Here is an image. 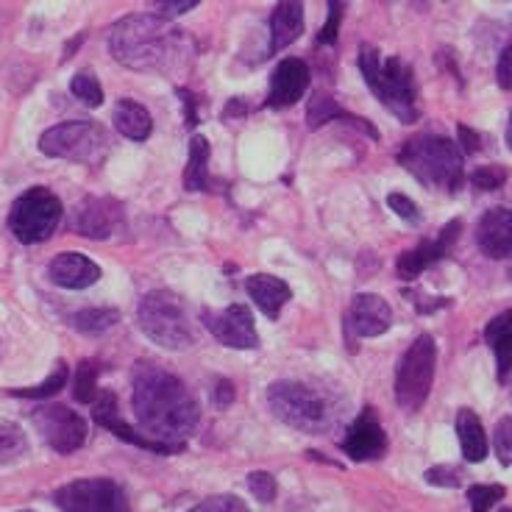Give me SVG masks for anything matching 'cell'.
Instances as JSON below:
<instances>
[{
	"mask_svg": "<svg viewBox=\"0 0 512 512\" xmlns=\"http://www.w3.org/2000/svg\"><path fill=\"white\" fill-rule=\"evenodd\" d=\"M131 387V407L142 435L170 448V454L184 451V440L201 421V407L187 384L154 362H137L131 373Z\"/></svg>",
	"mask_w": 512,
	"mask_h": 512,
	"instance_id": "cell-1",
	"label": "cell"
},
{
	"mask_svg": "<svg viewBox=\"0 0 512 512\" xmlns=\"http://www.w3.org/2000/svg\"><path fill=\"white\" fill-rule=\"evenodd\" d=\"M109 51L128 70H170L190 53L184 31L156 14L123 17L109 31Z\"/></svg>",
	"mask_w": 512,
	"mask_h": 512,
	"instance_id": "cell-2",
	"label": "cell"
},
{
	"mask_svg": "<svg viewBox=\"0 0 512 512\" xmlns=\"http://www.w3.org/2000/svg\"><path fill=\"white\" fill-rule=\"evenodd\" d=\"M398 162L429 190L457 192L465 181V154L454 140L440 134H421L404 142Z\"/></svg>",
	"mask_w": 512,
	"mask_h": 512,
	"instance_id": "cell-3",
	"label": "cell"
},
{
	"mask_svg": "<svg viewBox=\"0 0 512 512\" xmlns=\"http://www.w3.org/2000/svg\"><path fill=\"white\" fill-rule=\"evenodd\" d=\"M359 70L365 76L368 90L382 101L387 112H393L404 126L418 120V95H415V78H412L410 64L398 56L382 59L373 45H362Z\"/></svg>",
	"mask_w": 512,
	"mask_h": 512,
	"instance_id": "cell-4",
	"label": "cell"
},
{
	"mask_svg": "<svg viewBox=\"0 0 512 512\" xmlns=\"http://www.w3.org/2000/svg\"><path fill=\"white\" fill-rule=\"evenodd\" d=\"M268 401L270 410L298 432H312V435L326 432V429H332L334 418H337L329 393H323L320 387H312L307 382H295V379L270 384Z\"/></svg>",
	"mask_w": 512,
	"mask_h": 512,
	"instance_id": "cell-5",
	"label": "cell"
},
{
	"mask_svg": "<svg viewBox=\"0 0 512 512\" xmlns=\"http://www.w3.org/2000/svg\"><path fill=\"white\" fill-rule=\"evenodd\" d=\"M142 334L167 351H184L195 343V329L187 315V307L179 295L170 290H154L142 295L137 309Z\"/></svg>",
	"mask_w": 512,
	"mask_h": 512,
	"instance_id": "cell-6",
	"label": "cell"
},
{
	"mask_svg": "<svg viewBox=\"0 0 512 512\" xmlns=\"http://www.w3.org/2000/svg\"><path fill=\"white\" fill-rule=\"evenodd\" d=\"M64 206L48 187H31L12 204L9 229L23 245L45 243L62 223Z\"/></svg>",
	"mask_w": 512,
	"mask_h": 512,
	"instance_id": "cell-7",
	"label": "cell"
},
{
	"mask_svg": "<svg viewBox=\"0 0 512 512\" xmlns=\"http://www.w3.org/2000/svg\"><path fill=\"white\" fill-rule=\"evenodd\" d=\"M109 148V134L95 120H70L48 128L39 137V151L51 159L67 162H98Z\"/></svg>",
	"mask_w": 512,
	"mask_h": 512,
	"instance_id": "cell-8",
	"label": "cell"
},
{
	"mask_svg": "<svg viewBox=\"0 0 512 512\" xmlns=\"http://www.w3.org/2000/svg\"><path fill=\"white\" fill-rule=\"evenodd\" d=\"M437 346L429 334L415 337V343L407 348L396 371V401L401 410L418 412L429 398L432 382H435Z\"/></svg>",
	"mask_w": 512,
	"mask_h": 512,
	"instance_id": "cell-9",
	"label": "cell"
},
{
	"mask_svg": "<svg viewBox=\"0 0 512 512\" xmlns=\"http://www.w3.org/2000/svg\"><path fill=\"white\" fill-rule=\"evenodd\" d=\"M53 499L64 512H128L126 493L112 479H76Z\"/></svg>",
	"mask_w": 512,
	"mask_h": 512,
	"instance_id": "cell-10",
	"label": "cell"
},
{
	"mask_svg": "<svg viewBox=\"0 0 512 512\" xmlns=\"http://www.w3.org/2000/svg\"><path fill=\"white\" fill-rule=\"evenodd\" d=\"M31 421L37 426L42 440L59 451V454H73L87 443V421L62 404H42L31 412Z\"/></svg>",
	"mask_w": 512,
	"mask_h": 512,
	"instance_id": "cell-11",
	"label": "cell"
},
{
	"mask_svg": "<svg viewBox=\"0 0 512 512\" xmlns=\"http://www.w3.org/2000/svg\"><path fill=\"white\" fill-rule=\"evenodd\" d=\"M201 320L206 323V329L215 334V340H220L226 348H237V351H251L259 346V334H256L254 315L245 304H231L223 312H201Z\"/></svg>",
	"mask_w": 512,
	"mask_h": 512,
	"instance_id": "cell-12",
	"label": "cell"
},
{
	"mask_svg": "<svg viewBox=\"0 0 512 512\" xmlns=\"http://www.w3.org/2000/svg\"><path fill=\"white\" fill-rule=\"evenodd\" d=\"M393 326V309L376 293H359L346 312V343L357 346L359 337H379Z\"/></svg>",
	"mask_w": 512,
	"mask_h": 512,
	"instance_id": "cell-13",
	"label": "cell"
},
{
	"mask_svg": "<svg viewBox=\"0 0 512 512\" xmlns=\"http://www.w3.org/2000/svg\"><path fill=\"white\" fill-rule=\"evenodd\" d=\"M343 454L351 457L354 462H371L384 457L387 451V437H384V429L379 426V418H376V410H362L357 415V421L348 426L346 437H343Z\"/></svg>",
	"mask_w": 512,
	"mask_h": 512,
	"instance_id": "cell-14",
	"label": "cell"
},
{
	"mask_svg": "<svg viewBox=\"0 0 512 512\" xmlns=\"http://www.w3.org/2000/svg\"><path fill=\"white\" fill-rule=\"evenodd\" d=\"M126 212L115 198H87L76 209V231L90 240H109L123 229Z\"/></svg>",
	"mask_w": 512,
	"mask_h": 512,
	"instance_id": "cell-15",
	"label": "cell"
},
{
	"mask_svg": "<svg viewBox=\"0 0 512 512\" xmlns=\"http://www.w3.org/2000/svg\"><path fill=\"white\" fill-rule=\"evenodd\" d=\"M462 223L460 220H451L448 226H443V231L437 234L435 240H423L418 248H412V251H404V254L398 256V276L401 279H418L423 270L437 265L440 259H446L448 251H451V245L457 243V237H460Z\"/></svg>",
	"mask_w": 512,
	"mask_h": 512,
	"instance_id": "cell-16",
	"label": "cell"
},
{
	"mask_svg": "<svg viewBox=\"0 0 512 512\" xmlns=\"http://www.w3.org/2000/svg\"><path fill=\"white\" fill-rule=\"evenodd\" d=\"M309 90V67L301 59H282L270 76L268 106L270 109H287L304 98Z\"/></svg>",
	"mask_w": 512,
	"mask_h": 512,
	"instance_id": "cell-17",
	"label": "cell"
},
{
	"mask_svg": "<svg viewBox=\"0 0 512 512\" xmlns=\"http://www.w3.org/2000/svg\"><path fill=\"white\" fill-rule=\"evenodd\" d=\"M476 245L490 259L512 256V209L493 206L476 223Z\"/></svg>",
	"mask_w": 512,
	"mask_h": 512,
	"instance_id": "cell-18",
	"label": "cell"
},
{
	"mask_svg": "<svg viewBox=\"0 0 512 512\" xmlns=\"http://www.w3.org/2000/svg\"><path fill=\"white\" fill-rule=\"evenodd\" d=\"M92 418H95L98 426L109 429L112 435H117L120 440H126L131 446L145 448V451H156V454H170V448L159 446L154 440H148L142 432H137L134 426H128V423L120 418V412H117V396L112 390H101V393H98V401H95V407H92Z\"/></svg>",
	"mask_w": 512,
	"mask_h": 512,
	"instance_id": "cell-19",
	"label": "cell"
},
{
	"mask_svg": "<svg viewBox=\"0 0 512 512\" xmlns=\"http://www.w3.org/2000/svg\"><path fill=\"white\" fill-rule=\"evenodd\" d=\"M48 276L53 284H59L64 290H87L101 279V268L90 256L78 254V251H64L51 259Z\"/></svg>",
	"mask_w": 512,
	"mask_h": 512,
	"instance_id": "cell-20",
	"label": "cell"
},
{
	"mask_svg": "<svg viewBox=\"0 0 512 512\" xmlns=\"http://www.w3.org/2000/svg\"><path fill=\"white\" fill-rule=\"evenodd\" d=\"M245 293L251 295V301L259 307V312L270 320L279 318V312L284 309V304L293 298L290 284L282 282V279H276V276H270V273H254V276H248Z\"/></svg>",
	"mask_w": 512,
	"mask_h": 512,
	"instance_id": "cell-21",
	"label": "cell"
},
{
	"mask_svg": "<svg viewBox=\"0 0 512 512\" xmlns=\"http://www.w3.org/2000/svg\"><path fill=\"white\" fill-rule=\"evenodd\" d=\"M304 34V6L295 0H284L270 17V53L284 51Z\"/></svg>",
	"mask_w": 512,
	"mask_h": 512,
	"instance_id": "cell-22",
	"label": "cell"
},
{
	"mask_svg": "<svg viewBox=\"0 0 512 512\" xmlns=\"http://www.w3.org/2000/svg\"><path fill=\"white\" fill-rule=\"evenodd\" d=\"M332 120H346L351 126H357L365 137H371V140H379V131L368 123V120H362L357 115H348L346 109H340L337 101H334L332 95H326V92H315L312 95V101L307 106V126L315 131L323 123H332Z\"/></svg>",
	"mask_w": 512,
	"mask_h": 512,
	"instance_id": "cell-23",
	"label": "cell"
},
{
	"mask_svg": "<svg viewBox=\"0 0 512 512\" xmlns=\"http://www.w3.org/2000/svg\"><path fill=\"white\" fill-rule=\"evenodd\" d=\"M115 128L126 137V140L145 142L154 131V117L151 112L142 106V103L131 101V98H123V101L115 106Z\"/></svg>",
	"mask_w": 512,
	"mask_h": 512,
	"instance_id": "cell-24",
	"label": "cell"
},
{
	"mask_svg": "<svg viewBox=\"0 0 512 512\" xmlns=\"http://www.w3.org/2000/svg\"><path fill=\"white\" fill-rule=\"evenodd\" d=\"M485 340L490 351L496 354L499 362V379L504 382L512 373V309L501 312L496 318L487 323Z\"/></svg>",
	"mask_w": 512,
	"mask_h": 512,
	"instance_id": "cell-25",
	"label": "cell"
},
{
	"mask_svg": "<svg viewBox=\"0 0 512 512\" xmlns=\"http://www.w3.org/2000/svg\"><path fill=\"white\" fill-rule=\"evenodd\" d=\"M457 437H460V448L465 462H485L487 457V435L485 426L479 421L474 410L457 412Z\"/></svg>",
	"mask_w": 512,
	"mask_h": 512,
	"instance_id": "cell-26",
	"label": "cell"
},
{
	"mask_svg": "<svg viewBox=\"0 0 512 512\" xmlns=\"http://www.w3.org/2000/svg\"><path fill=\"white\" fill-rule=\"evenodd\" d=\"M209 140L195 134L190 140V156H187V170H184V187L190 192H209Z\"/></svg>",
	"mask_w": 512,
	"mask_h": 512,
	"instance_id": "cell-27",
	"label": "cell"
},
{
	"mask_svg": "<svg viewBox=\"0 0 512 512\" xmlns=\"http://www.w3.org/2000/svg\"><path fill=\"white\" fill-rule=\"evenodd\" d=\"M117 320H120V312L109 307H92V309H81L73 315V329L81 334H103L109 329H115Z\"/></svg>",
	"mask_w": 512,
	"mask_h": 512,
	"instance_id": "cell-28",
	"label": "cell"
},
{
	"mask_svg": "<svg viewBox=\"0 0 512 512\" xmlns=\"http://www.w3.org/2000/svg\"><path fill=\"white\" fill-rule=\"evenodd\" d=\"M28 454V440L23 429L12 421H0V468L23 460Z\"/></svg>",
	"mask_w": 512,
	"mask_h": 512,
	"instance_id": "cell-29",
	"label": "cell"
},
{
	"mask_svg": "<svg viewBox=\"0 0 512 512\" xmlns=\"http://www.w3.org/2000/svg\"><path fill=\"white\" fill-rule=\"evenodd\" d=\"M70 92H73L84 106H90V109H98L103 103V87L92 70H78L76 76H73V81H70Z\"/></svg>",
	"mask_w": 512,
	"mask_h": 512,
	"instance_id": "cell-30",
	"label": "cell"
},
{
	"mask_svg": "<svg viewBox=\"0 0 512 512\" xmlns=\"http://www.w3.org/2000/svg\"><path fill=\"white\" fill-rule=\"evenodd\" d=\"M98 365L95 362H81L78 365V373H76V390H73V396L76 401L81 404H95L98 401Z\"/></svg>",
	"mask_w": 512,
	"mask_h": 512,
	"instance_id": "cell-31",
	"label": "cell"
},
{
	"mask_svg": "<svg viewBox=\"0 0 512 512\" xmlns=\"http://www.w3.org/2000/svg\"><path fill=\"white\" fill-rule=\"evenodd\" d=\"M504 496H507V490L501 485L468 487V504H471V512H490Z\"/></svg>",
	"mask_w": 512,
	"mask_h": 512,
	"instance_id": "cell-32",
	"label": "cell"
},
{
	"mask_svg": "<svg viewBox=\"0 0 512 512\" xmlns=\"http://www.w3.org/2000/svg\"><path fill=\"white\" fill-rule=\"evenodd\" d=\"M67 365L64 362H59L56 365V371L45 379V382L39 384V387H26V390H12V396H23V398H48L53 396V393H59L64 384H67Z\"/></svg>",
	"mask_w": 512,
	"mask_h": 512,
	"instance_id": "cell-33",
	"label": "cell"
},
{
	"mask_svg": "<svg viewBox=\"0 0 512 512\" xmlns=\"http://www.w3.org/2000/svg\"><path fill=\"white\" fill-rule=\"evenodd\" d=\"M504 181H507V170L499 165L476 167L474 173H471V184H474L476 190H482V192L499 190V187H504Z\"/></svg>",
	"mask_w": 512,
	"mask_h": 512,
	"instance_id": "cell-34",
	"label": "cell"
},
{
	"mask_svg": "<svg viewBox=\"0 0 512 512\" xmlns=\"http://www.w3.org/2000/svg\"><path fill=\"white\" fill-rule=\"evenodd\" d=\"M493 448L501 465H512V415H504L493 432Z\"/></svg>",
	"mask_w": 512,
	"mask_h": 512,
	"instance_id": "cell-35",
	"label": "cell"
},
{
	"mask_svg": "<svg viewBox=\"0 0 512 512\" xmlns=\"http://www.w3.org/2000/svg\"><path fill=\"white\" fill-rule=\"evenodd\" d=\"M190 512H251L245 507L243 499L229 496V493H220V496H209L198 507H192Z\"/></svg>",
	"mask_w": 512,
	"mask_h": 512,
	"instance_id": "cell-36",
	"label": "cell"
},
{
	"mask_svg": "<svg viewBox=\"0 0 512 512\" xmlns=\"http://www.w3.org/2000/svg\"><path fill=\"white\" fill-rule=\"evenodd\" d=\"M387 206L396 212L398 218L407 220V223H415V226H418L423 220L421 206L415 204L412 198H407V195H401V192H390V195H387Z\"/></svg>",
	"mask_w": 512,
	"mask_h": 512,
	"instance_id": "cell-37",
	"label": "cell"
},
{
	"mask_svg": "<svg viewBox=\"0 0 512 512\" xmlns=\"http://www.w3.org/2000/svg\"><path fill=\"white\" fill-rule=\"evenodd\" d=\"M248 487H251V493L262 504H270V501L276 499V479L268 471H254V474L248 476Z\"/></svg>",
	"mask_w": 512,
	"mask_h": 512,
	"instance_id": "cell-38",
	"label": "cell"
},
{
	"mask_svg": "<svg viewBox=\"0 0 512 512\" xmlns=\"http://www.w3.org/2000/svg\"><path fill=\"white\" fill-rule=\"evenodd\" d=\"M426 482L437 487H460L462 485V471L454 465H437L426 471Z\"/></svg>",
	"mask_w": 512,
	"mask_h": 512,
	"instance_id": "cell-39",
	"label": "cell"
},
{
	"mask_svg": "<svg viewBox=\"0 0 512 512\" xmlns=\"http://www.w3.org/2000/svg\"><path fill=\"white\" fill-rule=\"evenodd\" d=\"M340 23H343V3L332 0V3H329V20H326V26L320 28V45H334V42H337Z\"/></svg>",
	"mask_w": 512,
	"mask_h": 512,
	"instance_id": "cell-40",
	"label": "cell"
},
{
	"mask_svg": "<svg viewBox=\"0 0 512 512\" xmlns=\"http://www.w3.org/2000/svg\"><path fill=\"white\" fill-rule=\"evenodd\" d=\"M198 6V0H159V3H151V9H156V17H162V20H170V17H179L184 12H192Z\"/></svg>",
	"mask_w": 512,
	"mask_h": 512,
	"instance_id": "cell-41",
	"label": "cell"
},
{
	"mask_svg": "<svg viewBox=\"0 0 512 512\" xmlns=\"http://www.w3.org/2000/svg\"><path fill=\"white\" fill-rule=\"evenodd\" d=\"M496 81L501 90H512V45H507L496 64Z\"/></svg>",
	"mask_w": 512,
	"mask_h": 512,
	"instance_id": "cell-42",
	"label": "cell"
},
{
	"mask_svg": "<svg viewBox=\"0 0 512 512\" xmlns=\"http://www.w3.org/2000/svg\"><path fill=\"white\" fill-rule=\"evenodd\" d=\"M457 134H460L462 154H476V151H479V145H482V137H479L476 131H471V128L465 126V123H460V126H457Z\"/></svg>",
	"mask_w": 512,
	"mask_h": 512,
	"instance_id": "cell-43",
	"label": "cell"
},
{
	"mask_svg": "<svg viewBox=\"0 0 512 512\" xmlns=\"http://www.w3.org/2000/svg\"><path fill=\"white\" fill-rule=\"evenodd\" d=\"M231 398H234V390H231V382H226V379H220V382H218V390H215V401H218L220 407H229Z\"/></svg>",
	"mask_w": 512,
	"mask_h": 512,
	"instance_id": "cell-44",
	"label": "cell"
},
{
	"mask_svg": "<svg viewBox=\"0 0 512 512\" xmlns=\"http://www.w3.org/2000/svg\"><path fill=\"white\" fill-rule=\"evenodd\" d=\"M179 95L181 98H184V117H187V126H195V123H198V117H195V98H192L190 92L187 90H179Z\"/></svg>",
	"mask_w": 512,
	"mask_h": 512,
	"instance_id": "cell-45",
	"label": "cell"
},
{
	"mask_svg": "<svg viewBox=\"0 0 512 512\" xmlns=\"http://www.w3.org/2000/svg\"><path fill=\"white\" fill-rule=\"evenodd\" d=\"M243 112H245V101H243V98H234V101L226 106V115H223V117H226V120H231V117H234V115L240 117Z\"/></svg>",
	"mask_w": 512,
	"mask_h": 512,
	"instance_id": "cell-46",
	"label": "cell"
},
{
	"mask_svg": "<svg viewBox=\"0 0 512 512\" xmlns=\"http://www.w3.org/2000/svg\"><path fill=\"white\" fill-rule=\"evenodd\" d=\"M507 145H510V151H512V112H510V120H507Z\"/></svg>",
	"mask_w": 512,
	"mask_h": 512,
	"instance_id": "cell-47",
	"label": "cell"
},
{
	"mask_svg": "<svg viewBox=\"0 0 512 512\" xmlns=\"http://www.w3.org/2000/svg\"><path fill=\"white\" fill-rule=\"evenodd\" d=\"M501 512H512V507H504V510H501Z\"/></svg>",
	"mask_w": 512,
	"mask_h": 512,
	"instance_id": "cell-48",
	"label": "cell"
},
{
	"mask_svg": "<svg viewBox=\"0 0 512 512\" xmlns=\"http://www.w3.org/2000/svg\"><path fill=\"white\" fill-rule=\"evenodd\" d=\"M23 512H28V510H23Z\"/></svg>",
	"mask_w": 512,
	"mask_h": 512,
	"instance_id": "cell-49",
	"label": "cell"
}]
</instances>
